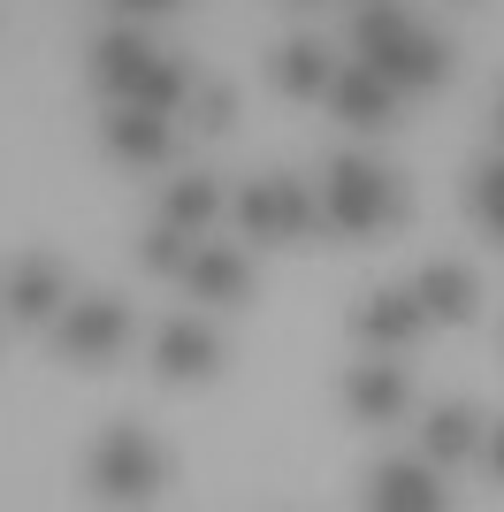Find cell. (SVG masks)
<instances>
[{
    "instance_id": "cell-1",
    "label": "cell",
    "mask_w": 504,
    "mask_h": 512,
    "mask_svg": "<svg viewBox=\"0 0 504 512\" xmlns=\"http://www.w3.org/2000/svg\"><path fill=\"white\" fill-rule=\"evenodd\" d=\"M321 214H329V230L344 237H375L390 214H398V192H390V176L375 169V161H359V153H344L329 169V192H321Z\"/></svg>"
},
{
    "instance_id": "cell-2",
    "label": "cell",
    "mask_w": 504,
    "mask_h": 512,
    "mask_svg": "<svg viewBox=\"0 0 504 512\" xmlns=\"http://www.w3.org/2000/svg\"><path fill=\"white\" fill-rule=\"evenodd\" d=\"M92 482H100V497H153L168 482V459H161V444H153L146 428H107L100 444H92Z\"/></svg>"
},
{
    "instance_id": "cell-3",
    "label": "cell",
    "mask_w": 504,
    "mask_h": 512,
    "mask_svg": "<svg viewBox=\"0 0 504 512\" xmlns=\"http://www.w3.org/2000/svg\"><path fill=\"white\" fill-rule=\"evenodd\" d=\"M123 344H130V306L123 299H77L54 321V352L69 367H107Z\"/></svg>"
},
{
    "instance_id": "cell-4",
    "label": "cell",
    "mask_w": 504,
    "mask_h": 512,
    "mask_svg": "<svg viewBox=\"0 0 504 512\" xmlns=\"http://www.w3.org/2000/svg\"><path fill=\"white\" fill-rule=\"evenodd\" d=\"M69 299V276H62V260L54 253H23L0 268V306L16 321H54V306Z\"/></svg>"
},
{
    "instance_id": "cell-5",
    "label": "cell",
    "mask_w": 504,
    "mask_h": 512,
    "mask_svg": "<svg viewBox=\"0 0 504 512\" xmlns=\"http://www.w3.org/2000/svg\"><path fill=\"white\" fill-rule=\"evenodd\" d=\"M153 367H161V383H214L222 375V337L207 321H168L153 337Z\"/></svg>"
},
{
    "instance_id": "cell-6",
    "label": "cell",
    "mask_w": 504,
    "mask_h": 512,
    "mask_svg": "<svg viewBox=\"0 0 504 512\" xmlns=\"http://www.w3.org/2000/svg\"><path fill=\"white\" fill-rule=\"evenodd\" d=\"M413 299H420V314H428V321L459 329V321L482 314V276H474L466 260H428V268L413 276Z\"/></svg>"
},
{
    "instance_id": "cell-7",
    "label": "cell",
    "mask_w": 504,
    "mask_h": 512,
    "mask_svg": "<svg viewBox=\"0 0 504 512\" xmlns=\"http://www.w3.org/2000/svg\"><path fill=\"white\" fill-rule=\"evenodd\" d=\"M375 77H390L398 92H436V85H451V39H428V31H405L390 54H375Z\"/></svg>"
},
{
    "instance_id": "cell-8",
    "label": "cell",
    "mask_w": 504,
    "mask_h": 512,
    "mask_svg": "<svg viewBox=\"0 0 504 512\" xmlns=\"http://www.w3.org/2000/svg\"><path fill=\"white\" fill-rule=\"evenodd\" d=\"M420 329H428V314H420L413 291H367V299L352 306V337L375 344V352H398V344H413Z\"/></svg>"
},
{
    "instance_id": "cell-9",
    "label": "cell",
    "mask_w": 504,
    "mask_h": 512,
    "mask_svg": "<svg viewBox=\"0 0 504 512\" xmlns=\"http://www.w3.org/2000/svg\"><path fill=\"white\" fill-rule=\"evenodd\" d=\"M344 406H352V421L390 428L413 406V383H405V367H390V360H359L352 375H344Z\"/></svg>"
},
{
    "instance_id": "cell-10",
    "label": "cell",
    "mask_w": 504,
    "mask_h": 512,
    "mask_svg": "<svg viewBox=\"0 0 504 512\" xmlns=\"http://www.w3.org/2000/svg\"><path fill=\"white\" fill-rule=\"evenodd\" d=\"M367 505L382 512H436L443 505V482H436V459H390V467L367 474Z\"/></svg>"
},
{
    "instance_id": "cell-11",
    "label": "cell",
    "mask_w": 504,
    "mask_h": 512,
    "mask_svg": "<svg viewBox=\"0 0 504 512\" xmlns=\"http://www.w3.org/2000/svg\"><path fill=\"white\" fill-rule=\"evenodd\" d=\"M329 107H336L352 130H390V123H398V85H390V77H375L367 62H359V69H336Z\"/></svg>"
},
{
    "instance_id": "cell-12",
    "label": "cell",
    "mask_w": 504,
    "mask_h": 512,
    "mask_svg": "<svg viewBox=\"0 0 504 512\" xmlns=\"http://www.w3.org/2000/svg\"><path fill=\"white\" fill-rule=\"evenodd\" d=\"M184 291L207 306H252V268L245 253H230V245H199V253L184 260Z\"/></svg>"
},
{
    "instance_id": "cell-13",
    "label": "cell",
    "mask_w": 504,
    "mask_h": 512,
    "mask_svg": "<svg viewBox=\"0 0 504 512\" xmlns=\"http://www.w3.org/2000/svg\"><path fill=\"white\" fill-rule=\"evenodd\" d=\"M100 138H107L115 161H138V169L168 161V115H153V107H138V100H115V115L100 123Z\"/></svg>"
},
{
    "instance_id": "cell-14",
    "label": "cell",
    "mask_w": 504,
    "mask_h": 512,
    "mask_svg": "<svg viewBox=\"0 0 504 512\" xmlns=\"http://www.w3.org/2000/svg\"><path fill=\"white\" fill-rule=\"evenodd\" d=\"M146 69H153V46L138 39L130 23H123V31H107V39H92V85H100V92H115V100H130Z\"/></svg>"
},
{
    "instance_id": "cell-15",
    "label": "cell",
    "mask_w": 504,
    "mask_h": 512,
    "mask_svg": "<svg viewBox=\"0 0 504 512\" xmlns=\"http://www.w3.org/2000/svg\"><path fill=\"white\" fill-rule=\"evenodd\" d=\"M466 451H482V413L451 398V406H436L428 421H420V459L451 467V459H466Z\"/></svg>"
},
{
    "instance_id": "cell-16",
    "label": "cell",
    "mask_w": 504,
    "mask_h": 512,
    "mask_svg": "<svg viewBox=\"0 0 504 512\" xmlns=\"http://www.w3.org/2000/svg\"><path fill=\"white\" fill-rule=\"evenodd\" d=\"M329 85H336V62L314 39H291L275 54V92H291V100H329Z\"/></svg>"
},
{
    "instance_id": "cell-17",
    "label": "cell",
    "mask_w": 504,
    "mask_h": 512,
    "mask_svg": "<svg viewBox=\"0 0 504 512\" xmlns=\"http://www.w3.org/2000/svg\"><path fill=\"white\" fill-rule=\"evenodd\" d=\"M214 214H222V184L214 176H176L161 199V222H176V230H207Z\"/></svg>"
},
{
    "instance_id": "cell-18",
    "label": "cell",
    "mask_w": 504,
    "mask_h": 512,
    "mask_svg": "<svg viewBox=\"0 0 504 512\" xmlns=\"http://www.w3.org/2000/svg\"><path fill=\"white\" fill-rule=\"evenodd\" d=\"M413 31V16H405L398 0H367L352 16V46H359V62H375V54H390V46Z\"/></svg>"
},
{
    "instance_id": "cell-19",
    "label": "cell",
    "mask_w": 504,
    "mask_h": 512,
    "mask_svg": "<svg viewBox=\"0 0 504 512\" xmlns=\"http://www.w3.org/2000/svg\"><path fill=\"white\" fill-rule=\"evenodd\" d=\"M237 230L260 237V245H283V199H275V176H260V184L237 192Z\"/></svg>"
},
{
    "instance_id": "cell-20",
    "label": "cell",
    "mask_w": 504,
    "mask_h": 512,
    "mask_svg": "<svg viewBox=\"0 0 504 512\" xmlns=\"http://www.w3.org/2000/svg\"><path fill=\"white\" fill-rule=\"evenodd\" d=\"M130 100L153 107V115H176V107L191 100V69H184V62H161V54H153V69L138 77V92H130Z\"/></svg>"
},
{
    "instance_id": "cell-21",
    "label": "cell",
    "mask_w": 504,
    "mask_h": 512,
    "mask_svg": "<svg viewBox=\"0 0 504 512\" xmlns=\"http://www.w3.org/2000/svg\"><path fill=\"white\" fill-rule=\"evenodd\" d=\"M184 260H191V245H184L176 222H153V230L138 237V268H146V276H184Z\"/></svg>"
},
{
    "instance_id": "cell-22",
    "label": "cell",
    "mask_w": 504,
    "mask_h": 512,
    "mask_svg": "<svg viewBox=\"0 0 504 512\" xmlns=\"http://www.w3.org/2000/svg\"><path fill=\"white\" fill-rule=\"evenodd\" d=\"M275 199H283V245H298V237H314L329 214H321V199L298 184V176H275Z\"/></svg>"
},
{
    "instance_id": "cell-23",
    "label": "cell",
    "mask_w": 504,
    "mask_h": 512,
    "mask_svg": "<svg viewBox=\"0 0 504 512\" xmlns=\"http://www.w3.org/2000/svg\"><path fill=\"white\" fill-rule=\"evenodd\" d=\"M191 123L207 130V138H222V130L237 123V92H230V85H207L199 100H191Z\"/></svg>"
},
{
    "instance_id": "cell-24",
    "label": "cell",
    "mask_w": 504,
    "mask_h": 512,
    "mask_svg": "<svg viewBox=\"0 0 504 512\" xmlns=\"http://www.w3.org/2000/svg\"><path fill=\"white\" fill-rule=\"evenodd\" d=\"M466 199H474V214H482L489 230H497V222H504V161L474 169V192H466Z\"/></svg>"
},
{
    "instance_id": "cell-25",
    "label": "cell",
    "mask_w": 504,
    "mask_h": 512,
    "mask_svg": "<svg viewBox=\"0 0 504 512\" xmlns=\"http://www.w3.org/2000/svg\"><path fill=\"white\" fill-rule=\"evenodd\" d=\"M482 459H489V474H497V482H504V421H497V428H489V436H482Z\"/></svg>"
},
{
    "instance_id": "cell-26",
    "label": "cell",
    "mask_w": 504,
    "mask_h": 512,
    "mask_svg": "<svg viewBox=\"0 0 504 512\" xmlns=\"http://www.w3.org/2000/svg\"><path fill=\"white\" fill-rule=\"evenodd\" d=\"M123 16H161V8H176V0H115Z\"/></svg>"
},
{
    "instance_id": "cell-27",
    "label": "cell",
    "mask_w": 504,
    "mask_h": 512,
    "mask_svg": "<svg viewBox=\"0 0 504 512\" xmlns=\"http://www.w3.org/2000/svg\"><path fill=\"white\" fill-rule=\"evenodd\" d=\"M489 237H497V245H504V222H497V230H489Z\"/></svg>"
},
{
    "instance_id": "cell-28",
    "label": "cell",
    "mask_w": 504,
    "mask_h": 512,
    "mask_svg": "<svg viewBox=\"0 0 504 512\" xmlns=\"http://www.w3.org/2000/svg\"><path fill=\"white\" fill-rule=\"evenodd\" d=\"M497 123H504V115H497Z\"/></svg>"
}]
</instances>
